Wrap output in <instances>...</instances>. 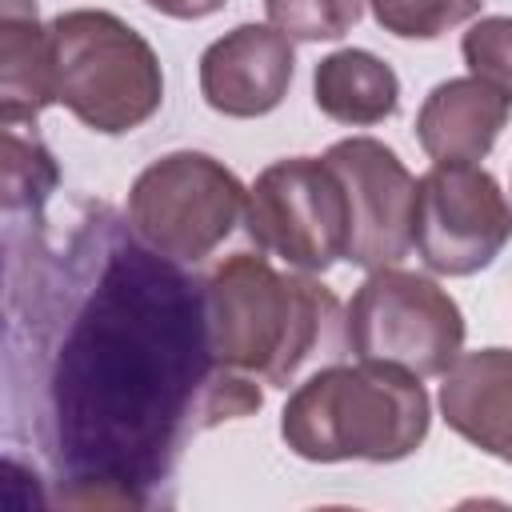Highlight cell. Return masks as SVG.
I'll return each instance as SVG.
<instances>
[{"mask_svg": "<svg viewBox=\"0 0 512 512\" xmlns=\"http://www.w3.org/2000/svg\"><path fill=\"white\" fill-rule=\"evenodd\" d=\"M8 288V368L28 372L56 504L152 508L192 436L264 404L212 348L204 280L108 204L44 228Z\"/></svg>", "mask_w": 512, "mask_h": 512, "instance_id": "6da1fadb", "label": "cell"}, {"mask_svg": "<svg viewBox=\"0 0 512 512\" xmlns=\"http://www.w3.org/2000/svg\"><path fill=\"white\" fill-rule=\"evenodd\" d=\"M204 304L220 364L272 388H288L312 356L340 352V300L332 288L276 272L268 256H228L204 280Z\"/></svg>", "mask_w": 512, "mask_h": 512, "instance_id": "7a4b0ae2", "label": "cell"}, {"mask_svg": "<svg viewBox=\"0 0 512 512\" xmlns=\"http://www.w3.org/2000/svg\"><path fill=\"white\" fill-rule=\"evenodd\" d=\"M428 392L420 376L360 360L312 372L280 412L284 444L312 464L412 456L428 436Z\"/></svg>", "mask_w": 512, "mask_h": 512, "instance_id": "3957f363", "label": "cell"}, {"mask_svg": "<svg viewBox=\"0 0 512 512\" xmlns=\"http://www.w3.org/2000/svg\"><path fill=\"white\" fill-rule=\"evenodd\" d=\"M56 100L92 132L120 136L156 116L164 72L152 44L104 8H72L48 24Z\"/></svg>", "mask_w": 512, "mask_h": 512, "instance_id": "277c9868", "label": "cell"}, {"mask_svg": "<svg viewBox=\"0 0 512 512\" xmlns=\"http://www.w3.org/2000/svg\"><path fill=\"white\" fill-rule=\"evenodd\" d=\"M244 204L248 192L232 168L208 152L180 148L132 180L124 216L148 248L180 264H200L228 240Z\"/></svg>", "mask_w": 512, "mask_h": 512, "instance_id": "5b68a950", "label": "cell"}, {"mask_svg": "<svg viewBox=\"0 0 512 512\" xmlns=\"http://www.w3.org/2000/svg\"><path fill=\"white\" fill-rule=\"evenodd\" d=\"M344 336L360 360L392 364L412 376H444L464 348L460 304L428 276L376 268L356 288Z\"/></svg>", "mask_w": 512, "mask_h": 512, "instance_id": "8992f818", "label": "cell"}, {"mask_svg": "<svg viewBox=\"0 0 512 512\" xmlns=\"http://www.w3.org/2000/svg\"><path fill=\"white\" fill-rule=\"evenodd\" d=\"M244 228L260 252L300 272H328L348 248V196L328 160L288 156L248 188Z\"/></svg>", "mask_w": 512, "mask_h": 512, "instance_id": "52a82bcc", "label": "cell"}, {"mask_svg": "<svg viewBox=\"0 0 512 512\" xmlns=\"http://www.w3.org/2000/svg\"><path fill=\"white\" fill-rule=\"evenodd\" d=\"M512 240V204L476 164H436L416 188V248L440 276L488 268Z\"/></svg>", "mask_w": 512, "mask_h": 512, "instance_id": "ba28073f", "label": "cell"}, {"mask_svg": "<svg viewBox=\"0 0 512 512\" xmlns=\"http://www.w3.org/2000/svg\"><path fill=\"white\" fill-rule=\"evenodd\" d=\"M324 160L348 196V248L344 260L356 268H396L416 248V188L420 180L400 164V156L372 140H336Z\"/></svg>", "mask_w": 512, "mask_h": 512, "instance_id": "9c48e42d", "label": "cell"}, {"mask_svg": "<svg viewBox=\"0 0 512 512\" xmlns=\"http://www.w3.org/2000/svg\"><path fill=\"white\" fill-rule=\"evenodd\" d=\"M296 72L292 44L272 24H240L200 56V96L212 112L252 120L280 108Z\"/></svg>", "mask_w": 512, "mask_h": 512, "instance_id": "30bf717a", "label": "cell"}, {"mask_svg": "<svg viewBox=\"0 0 512 512\" xmlns=\"http://www.w3.org/2000/svg\"><path fill=\"white\" fill-rule=\"evenodd\" d=\"M440 412L468 444L512 464V348L460 352L444 372Z\"/></svg>", "mask_w": 512, "mask_h": 512, "instance_id": "8fae6325", "label": "cell"}, {"mask_svg": "<svg viewBox=\"0 0 512 512\" xmlns=\"http://www.w3.org/2000/svg\"><path fill=\"white\" fill-rule=\"evenodd\" d=\"M508 124V100L476 76L436 84L416 112V140L436 164H476Z\"/></svg>", "mask_w": 512, "mask_h": 512, "instance_id": "7c38bea8", "label": "cell"}, {"mask_svg": "<svg viewBox=\"0 0 512 512\" xmlns=\"http://www.w3.org/2000/svg\"><path fill=\"white\" fill-rule=\"evenodd\" d=\"M56 100L52 84V44L40 28L32 0H4L0 20V120H36Z\"/></svg>", "mask_w": 512, "mask_h": 512, "instance_id": "4fadbf2b", "label": "cell"}, {"mask_svg": "<svg viewBox=\"0 0 512 512\" xmlns=\"http://www.w3.org/2000/svg\"><path fill=\"white\" fill-rule=\"evenodd\" d=\"M312 100L328 120L368 128L400 108V80L380 56L364 48H340L316 64Z\"/></svg>", "mask_w": 512, "mask_h": 512, "instance_id": "5bb4252c", "label": "cell"}, {"mask_svg": "<svg viewBox=\"0 0 512 512\" xmlns=\"http://www.w3.org/2000/svg\"><path fill=\"white\" fill-rule=\"evenodd\" d=\"M56 164L44 152V144L32 136L24 140L16 132V124H4V208H28V212H44L52 188H56Z\"/></svg>", "mask_w": 512, "mask_h": 512, "instance_id": "9a60e30c", "label": "cell"}, {"mask_svg": "<svg viewBox=\"0 0 512 512\" xmlns=\"http://www.w3.org/2000/svg\"><path fill=\"white\" fill-rule=\"evenodd\" d=\"M384 32L400 40H436L448 28L472 20L484 0H368Z\"/></svg>", "mask_w": 512, "mask_h": 512, "instance_id": "2e32d148", "label": "cell"}, {"mask_svg": "<svg viewBox=\"0 0 512 512\" xmlns=\"http://www.w3.org/2000/svg\"><path fill=\"white\" fill-rule=\"evenodd\" d=\"M264 8L288 40H340L356 28L364 0H264Z\"/></svg>", "mask_w": 512, "mask_h": 512, "instance_id": "e0dca14e", "label": "cell"}, {"mask_svg": "<svg viewBox=\"0 0 512 512\" xmlns=\"http://www.w3.org/2000/svg\"><path fill=\"white\" fill-rule=\"evenodd\" d=\"M464 64L476 80L496 88L512 104V16H484L460 40Z\"/></svg>", "mask_w": 512, "mask_h": 512, "instance_id": "ac0fdd59", "label": "cell"}, {"mask_svg": "<svg viewBox=\"0 0 512 512\" xmlns=\"http://www.w3.org/2000/svg\"><path fill=\"white\" fill-rule=\"evenodd\" d=\"M148 8L172 16V20H204L224 8V0H144Z\"/></svg>", "mask_w": 512, "mask_h": 512, "instance_id": "d6986e66", "label": "cell"}]
</instances>
